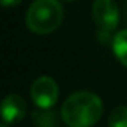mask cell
Here are the masks:
<instances>
[{
    "label": "cell",
    "instance_id": "13",
    "mask_svg": "<svg viewBox=\"0 0 127 127\" xmlns=\"http://www.w3.org/2000/svg\"><path fill=\"white\" fill-rule=\"evenodd\" d=\"M66 2H72V0H66Z\"/></svg>",
    "mask_w": 127,
    "mask_h": 127
},
{
    "label": "cell",
    "instance_id": "8",
    "mask_svg": "<svg viewBox=\"0 0 127 127\" xmlns=\"http://www.w3.org/2000/svg\"><path fill=\"white\" fill-rule=\"evenodd\" d=\"M33 118L34 121L37 123L39 127H54L55 121H54V114L52 112H48V114H40V112H34L33 114Z\"/></svg>",
    "mask_w": 127,
    "mask_h": 127
},
{
    "label": "cell",
    "instance_id": "10",
    "mask_svg": "<svg viewBox=\"0 0 127 127\" xmlns=\"http://www.w3.org/2000/svg\"><path fill=\"white\" fill-rule=\"evenodd\" d=\"M23 0H2V5H3V8H15Z\"/></svg>",
    "mask_w": 127,
    "mask_h": 127
},
{
    "label": "cell",
    "instance_id": "2",
    "mask_svg": "<svg viewBox=\"0 0 127 127\" xmlns=\"http://www.w3.org/2000/svg\"><path fill=\"white\" fill-rule=\"evenodd\" d=\"M63 21V8L57 0H34L26 17V24L30 32L48 34L58 29Z\"/></svg>",
    "mask_w": 127,
    "mask_h": 127
},
{
    "label": "cell",
    "instance_id": "9",
    "mask_svg": "<svg viewBox=\"0 0 127 127\" xmlns=\"http://www.w3.org/2000/svg\"><path fill=\"white\" fill-rule=\"evenodd\" d=\"M111 32H105V30H99V33H97V37H99V40L102 42V43H109V40H111Z\"/></svg>",
    "mask_w": 127,
    "mask_h": 127
},
{
    "label": "cell",
    "instance_id": "11",
    "mask_svg": "<svg viewBox=\"0 0 127 127\" xmlns=\"http://www.w3.org/2000/svg\"><path fill=\"white\" fill-rule=\"evenodd\" d=\"M2 127H8V123H6V121H3V123H2Z\"/></svg>",
    "mask_w": 127,
    "mask_h": 127
},
{
    "label": "cell",
    "instance_id": "7",
    "mask_svg": "<svg viewBox=\"0 0 127 127\" xmlns=\"http://www.w3.org/2000/svg\"><path fill=\"white\" fill-rule=\"evenodd\" d=\"M108 127H127V106L120 105L114 108L108 118Z\"/></svg>",
    "mask_w": 127,
    "mask_h": 127
},
{
    "label": "cell",
    "instance_id": "4",
    "mask_svg": "<svg viewBox=\"0 0 127 127\" xmlns=\"http://www.w3.org/2000/svg\"><path fill=\"white\" fill-rule=\"evenodd\" d=\"M93 20L99 30L112 32L120 21L118 6L114 0H96L93 3Z\"/></svg>",
    "mask_w": 127,
    "mask_h": 127
},
{
    "label": "cell",
    "instance_id": "12",
    "mask_svg": "<svg viewBox=\"0 0 127 127\" xmlns=\"http://www.w3.org/2000/svg\"><path fill=\"white\" fill-rule=\"evenodd\" d=\"M126 20H127V8H126Z\"/></svg>",
    "mask_w": 127,
    "mask_h": 127
},
{
    "label": "cell",
    "instance_id": "3",
    "mask_svg": "<svg viewBox=\"0 0 127 127\" xmlns=\"http://www.w3.org/2000/svg\"><path fill=\"white\" fill-rule=\"evenodd\" d=\"M34 105L40 109H51L58 99V85L49 76H40L33 81L30 90Z\"/></svg>",
    "mask_w": 127,
    "mask_h": 127
},
{
    "label": "cell",
    "instance_id": "1",
    "mask_svg": "<svg viewBox=\"0 0 127 127\" xmlns=\"http://www.w3.org/2000/svg\"><path fill=\"white\" fill-rule=\"evenodd\" d=\"M103 114L100 97L91 91H76L61 106V118L69 127H91Z\"/></svg>",
    "mask_w": 127,
    "mask_h": 127
},
{
    "label": "cell",
    "instance_id": "5",
    "mask_svg": "<svg viewBox=\"0 0 127 127\" xmlns=\"http://www.w3.org/2000/svg\"><path fill=\"white\" fill-rule=\"evenodd\" d=\"M27 111V103L20 94H9L2 102V118L8 124L18 123L24 118Z\"/></svg>",
    "mask_w": 127,
    "mask_h": 127
},
{
    "label": "cell",
    "instance_id": "6",
    "mask_svg": "<svg viewBox=\"0 0 127 127\" xmlns=\"http://www.w3.org/2000/svg\"><path fill=\"white\" fill-rule=\"evenodd\" d=\"M112 49L123 66L127 67V29L118 32L112 39Z\"/></svg>",
    "mask_w": 127,
    "mask_h": 127
}]
</instances>
